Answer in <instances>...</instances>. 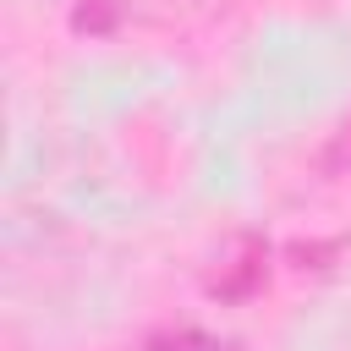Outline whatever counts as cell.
<instances>
[{"label":"cell","mask_w":351,"mask_h":351,"mask_svg":"<svg viewBox=\"0 0 351 351\" xmlns=\"http://www.w3.org/2000/svg\"><path fill=\"white\" fill-rule=\"evenodd\" d=\"M263 247L258 241H241L236 247V258H225L219 269H214V280H208V291L214 296H225V302H236V296H247V291H258L263 285Z\"/></svg>","instance_id":"1"},{"label":"cell","mask_w":351,"mask_h":351,"mask_svg":"<svg viewBox=\"0 0 351 351\" xmlns=\"http://www.w3.org/2000/svg\"><path fill=\"white\" fill-rule=\"evenodd\" d=\"M318 176H351V115L329 132V143L318 154Z\"/></svg>","instance_id":"2"},{"label":"cell","mask_w":351,"mask_h":351,"mask_svg":"<svg viewBox=\"0 0 351 351\" xmlns=\"http://www.w3.org/2000/svg\"><path fill=\"white\" fill-rule=\"evenodd\" d=\"M71 16H77L82 33H104V27H115L121 0H71Z\"/></svg>","instance_id":"3"},{"label":"cell","mask_w":351,"mask_h":351,"mask_svg":"<svg viewBox=\"0 0 351 351\" xmlns=\"http://www.w3.org/2000/svg\"><path fill=\"white\" fill-rule=\"evenodd\" d=\"M148 351H230V346L214 335H197V329H176V335H154Z\"/></svg>","instance_id":"4"}]
</instances>
